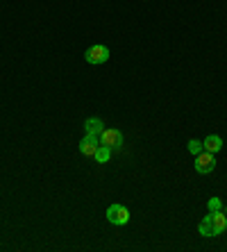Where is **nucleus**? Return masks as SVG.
Returning a JSON list of instances; mask_svg holds the SVG:
<instances>
[{"instance_id":"nucleus-3","label":"nucleus","mask_w":227,"mask_h":252,"mask_svg":"<svg viewBox=\"0 0 227 252\" xmlns=\"http://www.w3.org/2000/svg\"><path fill=\"white\" fill-rule=\"evenodd\" d=\"M109 48L107 46H91L84 53V59H87L89 64H94V66H100V64H105L107 59H109Z\"/></svg>"},{"instance_id":"nucleus-12","label":"nucleus","mask_w":227,"mask_h":252,"mask_svg":"<svg viewBox=\"0 0 227 252\" xmlns=\"http://www.w3.org/2000/svg\"><path fill=\"white\" fill-rule=\"evenodd\" d=\"M218 209H223L221 198H209V211H218Z\"/></svg>"},{"instance_id":"nucleus-9","label":"nucleus","mask_w":227,"mask_h":252,"mask_svg":"<svg viewBox=\"0 0 227 252\" xmlns=\"http://www.w3.org/2000/svg\"><path fill=\"white\" fill-rule=\"evenodd\" d=\"M198 229H200V234H202V236H207V239H211V236H216L214 223H211V214H207V216H204L202 220H200Z\"/></svg>"},{"instance_id":"nucleus-2","label":"nucleus","mask_w":227,"mask_h":252,"mask_svg":"<svg viewBox=\"0 0 227 252\" xmlns=\"http://www.w3.org/2000/svg\"><path fill=\"white\" fill-rule=\"evenodd\" d=\"M107 220H109L111 225H128L130 223V209L123 205H111L109 209H107Z\"/></svg>"},{"instance_id":"nucleus-6","label":"nucleus","mask_w":227,"mask_h":252,"mask_svg":"<svg viewBox=\"0 0 227 252\" xmlns=\"http://www.w3.org/2000/svg\"><path fill=\"white\" fill-rule=\"evenodd\" d=\"M211 214V223H214V229H216V236L221 234V232H225L227 229V214L223 209L218 211H209Z\"/></svg>"},{"instance_id":"nucleus-10","label":"nucleus","mask_w":227,"mask_h":252,"mask_svg":"<svg viewBox=\"0 0 227 252\" xmlns=\"http://www.w3.org/2000/svg\"><path fill=\"white\" fill-rule=\"evenodd\" d=\"M111 148H107V146H98V150H96V155H94V159L98 161V164H107L109 161V157H111Z\"/></svg>"},{"instance_id":"nucleus-5","label":"nucleus","mask_w":227,"mask_h":252,"mask_svg":"<svg viewBox=\"0 0 227 252\" xmlns=\"http://www.w3.org/2000/svg\"><path fill=\"white\" fill-rule=\"evenodd\" d=\"M98 146H100V141H98V136H94V134H87L84 139L80 141V153L84 155V157H94L96 155V150H98Z\"/></svg>"},{"instance_id":"nucleus-7","label":"nucleus","mask_w":227,"mask_h":252,"mask_svg":"<svg viewBox=\"0 0 227 252\" xmlns=\"http://www.w3.org/2000/svg\"><path fill=\"white\" fill-rule=\"evenodd\" d=\"M202 146H204V150H207V153L216 155V153H221V150H223V139H221V136H216V134H211V136H207V139L202 141Z\"/></svg>"},{"instance_id":"nucleus-13","label":"nucleus","mask_w":227,"mask_h":252,"mask_svg":"<svg viewBox=\"0 0 227 252\" xmlns=\"http://www.w3.org/2000/svg\"><path fill=\"white\" fill-rule=\"evenodd\" d=\"M223 211H225V214H227V207H223Z\"/></svg>"},{"instance_id":"nucleus-8","label":"nucleus","mask_w":227,"mask_h":252,"mask_svg":"<svg viewBox=\"0 0 227 252\" xmlns=\"http://www.w3.org/2000/svg\"><path fill=\"white\" fill-rule=\"evenodd\" d=\"M84 129H87V134H94V136H100V132L105 129V123L100 121V118L91 116L87 118V123H84Z\"/></svg>"},{"instance_id":"nucleus-4","label":"nucleus","mask_w":227,"mask_h":252,"mask_svg":"<svg viewBox=\"0 0 227 252\" xmlns=\"http://www.w3.org/2000/svg\"><path fill=\"white\" fill-rule=\"evenodd\" d=\"M214 168H216V159L211 153L202 150L200 155H195V170H198L200 175H207V173H211Z\"/></svg>"},{"instance_id":"nucleus-11","label":"nucleus","mask_w":227,"mask_h":252,"mask_svg":"<svg viewBox=\"0 0 227 252\" xmlns=\"http://www.w3.org/2000/svg\"><path fill=\"white\" fill-rule=\"evenodd\" d=\"M187 150H189V153H191V155H200V153H202V150H204L202 141H198V139H191V141H189V143H187Z\"/></svg>"},{"instance_id":"nucleus-1","label":"nucleus","mask_w":227,"mask_h":252,"mask_svg":"<svg viewBox=\"0 0 227 252\" xmlns=\"http://www.w3.org/2000/svg\"><path fill=\"white\" fill-rule=\"evenodd\" d=\"M98 141H100V146H107V148H111V150H121L123 148V134L114 127L102 129L100 136H98Z\"/></svg>"}]
</instances>
